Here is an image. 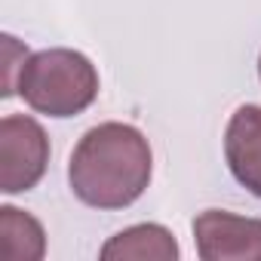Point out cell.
<instances>
[{
	"instance_id": "5",
	"label": "cell",
	"mask_w": 261,
	"mask_h": 261,
	"mask_svg": "<svg viewBox=\"0 0 261 261\" xmlns=\"http://www.w3.org/2000/svg\"><path fill=\"white\" fill-rule=\"evenodd\" d=\"M224 160L230 175L261 197V105H240L224 133Z\"/></svg>"
},
{
	"instance_id": "8",
	"label": "cell",
	"mask_w": 261,
	"mask_h": 261,
	"mask_svg": "<svg viewBox=\"0 0 261 261\" xmlns=\"http://www.w3.org/2000/svg\"><path fill=\"white\" fill-rule=\"evenodd\" d=\"M258 77H261V59H258Z\"/></svg>"
},
{
	"instance_id": "6",
	"label": "cell",
	"mask_w": 261,
	"mask_h": 261,
	"mask_svg": "<svg viewBox=\"0 0 261 261\" xmlns=\"http://www.w3.org/2000/svg\"><path fill=\"white\" fill-rule=\"evenodd\" d=\"M181 249L172 230L154 221L133 224V227L114 233L98 252L101 261H175Z\"/></svg>"
},
{
	"instance_id": "1",
	"label": "cell",
	"mask_w": 261,
	"mask_h": 261,
	"mask_svg": "<svg viewBox=\"0 0 261 261\" xmlns=\"http://www.w3.org/2000/svg\"><path fill=\"white\" fill-rule=\"evenodd\" d=\"M154 154L151 142L133 123H98L77 142L68 181L80 203L114 212L133 206L151 185Z\"/></svg>"
},
{
	"instance_id": "7",
	"label": "cell",
	"mask_w": 261,
	"mask_h": 261,
	"mask_svg": "<svg viewBox=\"0 0 261 261\" xmlns=\"http://www.w3.org/2000/svg\"><path fill=\"white\" fill-rule=\"evenodd\" d=\"M0 255L7 261H40L46 255L43 224L16 206H0Z\"/></svg>"
},
{
	"instance_id": "3",
	"label": "cell",
	"mask_w": 261,
	"mask_h": 261,
	"mask_svg": "<svg viewBox=\"0 0 261 261\" xmlns=\"http://www.w3.org/2000/svg\"><path fill=\"white\" fill-rule=\"evenodd\" d=\"M49 166V136L28 114L0 120V191L25 194L40 185Z\"/></svg>"
},
{
	"instance_id": "4",
	"label": "cell",
	"mask_w": 261,
	"mask_h": 261,
	"mask_svg": "<svg viewBox=\"0 0 261 261\" xmlns=\"http://www.w3.org/2000/svg\"><path fill=\"white\" fill-rule=\"evenodd\" d=\"M203 261H261V218L206 209L191 221Z\"/></svg>"
},
{
	"instance_id": "2",
	"label": "cell",
	"mask_w": 261,
	"mask_h": 261,
	"mask_svg": "<svg viewBox=\"0 0 261 261\" xmlns=\"http://www.w3.org/2000/svg\"><path fill=\"white\" fill-rule=\"evenodd\" d=\"M98 71L77 49H40L22 59L16 92L25 105L46 117H77L98 98Z\"/></svg>"
}]
</instances>
